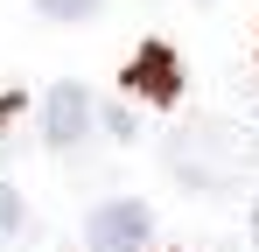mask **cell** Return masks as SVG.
Masks as SVG:
<instances>
[{
    "mask_svg": "<svg viewBox=\"0 0 259 252\" xmlns=\"http://www.w3.org/2000/svg\"><path fill=\"white\" fill-rule=\"evenodd\" d=\"M147 238H154V217H147V203H133V196L98 203L84 217V245L91 252H140Z\"/></svg>",
    "mask_w": 259,
    "mask_h": 252,
    "instance_id": "6da1fadb",
    "label": "cell"
},
{
    "mask_svg": "<svg viewBox=\"0 0 259 252\" xmlns=\"http://www.w3.org/2000/svg\"><path fill=\"white\" fill-rule=\"evenodd\" d=\"M126 91L154 98V105H168V98H175V56L161 49V42H147V49L126 63Z\"/></svg>",
    "mask_w": 259,
    "mask_h": 252,
    "instance_id": "7a4b0ae2",
    "label": "cell"
},
{
    "mask_svg": "<svg viewBox=\"0 0 259 252\" xmlns=\"http://www.w3.org/2000/svg\"><path fill=\"white\" fill-rule=\"evenodd\" d=\"M84 126H91V98L77 84H56L49 91V147H77Z\"/></svg>",
    "mask_w": 259,
    "mask_h": 252,
    "instance_id": "3957f363",
    "label": "cell"
},
{
    "mask_svg": "<svg viewBox=\"0 0 259 252\" xmlns=\"http://www.w3.org/2000/svg\"><path fill=\"white\" fill-rule=\"evenodd\" d=\"M49 21H84V14H98V0H35Z\"/></svg>",
    "mask_w": 259,
    "mask_h": 252,
    "instance_id": "277c9868",
    "label": "cell"
},
{
    "mask_svg": "<svg viewBox=\"0 0 259 252\" xmlns=\"http://www.w3.org/2000/svg\"><path fill=\"white\" fill-rule=\"evenodd\" d=\"M14 231H21V196H14V189H0V252L14 245Z\"/></svg>",
    "mask_w": 259,
    "mask_h": 252,
    "instance_id": "5b68a950",
    "label": "cell"
}]
</instances>
